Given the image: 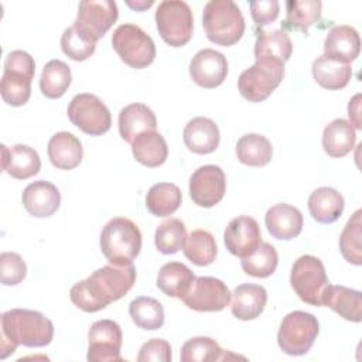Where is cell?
Here are the masks:
<instances>
[{
  "mask_svg": "<svg viewBox=\"0 0 362 362\" xmlns=\"http://www.w3.org/2000/svg\"><path fill=\"white\" fill-rule=\"evenodd\" d=\"M117 17L119 11L115 1L85 0L79 3L78 14L72 25L98 42L116 23Z\"/></svg>",
  "mask_w": 362,
  "mask_h": 362,
  "instance_id": "obj_12",
  "label": "cell"
},
{
  "mask_svg": "<svg viewBox=\"0 0 362 362\" xmlns=\"http://www.w3.org/2000/svg\"><path fill=\"white\" fill-rule=\"evenodd\" d=\"M96 48V41L86 37L76 27H68L61 37V49L74 61L88 59Z\"/></svg>",
  "mask_w": 362,
  "mask_h": 362,
  "instance_id": "obj_43",
  "label": "cell"
},
{
  "mask_svg": "<svg viewBox=\"0 0 362 362\" xmlns=\"http://www.w3.org/2000/svg\"><path fill=\"white\" fill-rule=\"evenodd\" d=\"M35 74L34 58L23 51L14 49L4 59V72L0 82L1 99L11 106H23L31 95V81Z\"/></svg>",
  "mask_w": 362,
  "mask_h": 362,
  "instance_id": "obj_5",
  "label": "cell"
},
{
  "mask_svg": "<svg viewBox=\"0 0 362 362\" xmlns=\"http://www.w3.org/2000/svg\"><path fill=\"white\" fill-rule=\"evenodd\" d=\"M293 52V42L284 30L259 33L255 42L256 59H274L287 62Z\"/></svg>",
  "mask_w": 362,
  "mask_h": 362,
  "instance_id": "obj_32",
  "label": "cell"
},
{
  "mask_svg": "<svg viewBox=\"0 0 362 362\" xmlns=\"http://www.w3.org/2000/svg\"><path fill=\"white\" fill-rule=\"evenodd\" d=\"M132 153L140 164L146 167H158L167 160L168 146L164 137L153 130L141 133L133 140Z\"/></svg>",
  "mask_w": 362,
  "mask_h": 362,
  "instance_id": "obj_31",
  "label": "cell"
},
{
  "mask_svg": "<svg viewBox=\"0 0 362 362\" xmlns=\"http://www.w3.org/2000/svg\"><path fill=\"white\" fill-rule=\"evenodd\" d=\"M182 250L185 257L197 266H208L214 263L218 253L214 235L205 229L192 230L187 236Z\"/></svg>",
  "mask_w": 362,
  "mask_h": 362,
  "instance_id": "obj_37",
  "label": "cell"
},
{
  "mask_svg": "<svg viewBox=\"0 0 362 362\" xmlns=\"http://www.w3.org/2000/svg\"><path fill=\"white\" fill-rule=\"evenodd\" d=\"M54 324L40 311L14 308L1 314L0 359L14 354L18 345L45 346L52 341Z\"/></svg>",
  "mask_w": 362,
  "mask_h": 362,
  "instance_id": "obj_2",
  "label": "cell"
},
{
  "mask_svg": "<svg viewBox=\"0 0 362 362\" xmlns=\"http://www.w3.org/2000/svg\"><path fill=\"white\" fill-rule=\"evenodd\" d=\"M348 116L354 129H362L361 122V93H356L348 103Z\"/></svg>",
  "mask_w": 362,
  "mask_h": 362,
  "instance_id": "obj_47",
  "label": "cell"
},
{
  "mask_svg": "<svg viewBox=\"0 0 362 362\" xmlns=\"http://www.w3.org/2000/svg\"><path fill=\"white\" fill-rule=\"evenodd\" d=\"M279 263V255L274 246L267 242H262L257 249L240 260L242 270L253 277H269L276 272Z\"/></svg>",
  "mask_w": 362,
  "mask_h": 362,
  "instance_id": "obj_40",
  "label": "cell"
},
{
  "mask_svg": "<svg viewBox=\"0 0 362 362\" xmlns=\"http://www.w3.org/2000/svg\"><path fill=\"white\" fill-rule=\"evenodd\" d=\"M27 264L18 253L3 252L0 255V280L4 286H16L24 280Z\"/></svg>",
  "mask_w": 362,
  "mask_h": 362,
  "instance_id": "obj_44",
  "label": "cell"
},
{
  "mask_svg": "<svg viewBox=\"0 0 362 362\" xmlns=\"http://www.w3.org/2000/svg\"><path fill=\"white\" fill-rule=\"evenodd\" d=\"M185 147L195 154H209L219 146L221 134L218 124L204 116L191 119L182 132Z\"/></svg>",
  "mask_w": 362,
  "mask_h": 362,
  "instance_id": "obj_20",
  "label": "cell"
},
{
  "mask_svg": "<svg viewBox=\"0 0 362 362\" xmlns=\"http://www.w3.org/2000/svg\"><path fill=\"white\" fill-rule=\"evenodd\" d=\"M250 14L257 27H264L276 21L280 11V4L277 0H259L250 1Z\"/></svg>",
  "mask_w": 362,
  "mask_h": 362,
  "instance_id": "obj_46",
  "label": "cell"
},
{
  "mask_svg": "<svg viewBox=\"0 0 362 362\" xmlns=\"http://www.w3.org/2000/svg\"><path fill=\"white\" fill-rule=\"evenodd\" d=\"M361 52V38L351 25L332 27L324 40V55L342 64H349Z\"/></svg>",
  "mask_w": 362,
  "mask_h": 362,
  "instance_id": "obj_19",
  "label": "cell"
},
{
  "mask_svg": "<svg viewBox=\"0 0 362 362\" xmlns=\"http://www.w3.org/2000/svg\"><path fill=\"white\" fill-rule=\"evenodd\" d=\"M283 76V62L274 59H256L250 68L240 74L238 89L249 102H262L276 90L281 83Z\"/></svg>",
  "mask_w": 362,
  "mask_h": 362,
  "instance_id": "obj_10",
  "label": "cell"
},
{
  "mask_svg": "<svg viewBox=\"0 0 362 362\" xmlns=\"http://www.w3.org/2000/svg\"><path fill=\"white\" fill-rule=\"evenodd\" d=\"M71 82V68L61 59H51L42 68L40 90L48 99H58L66 92Z\"/></svg>",
  "mask_w": 362,
  "mask_h": 362,
  "instance_id": "obj_34",
  "label": "cell"
},
{
  "mask_svg": "<svg viewBox=\"0 0 362 362\" xmlns=\"http://www.w3.org/2000/svg\"><path fill=\"white\" fill-rule=\"evenodd\" d=\"M132 321L141 329L154 331L164 324V308L161 303L148 296L134 298L129 305Z\"/></svg>",
  "mask_w": 362,
  "mask_h": 362,
  "instance_id": "obj_38",
  "label": "cell"
},
{
  "mask_svg": "<svg viewBox=\"0 0 362 362\" xmlns=\"http://www.w3.org/2000/svg\"><path fill=\"white\" fill-rule=\"evenodd\" d=\"M127 4H129L130 7H133V8H136V10H143V8H148V7L153 4V1H151V0H150V1H136V3L127 1Z\"/></svg>",
  "mask_w": 362,
  "mask_h": 362,
  "instance_id": "obj_48",
  "label": "cell"
},
{
  "mask_svg": "<svg viewBox=\"0 0 362 362\" xmlns=\"http://www.w3.org/2000/svg\"><path fill=\"white\" fill-rule=\"evenodd\" d=\"M267 303V291L259 284H239L233 294L230 303L232 314L242 321H249L257 318Z\"/></svg>",
  "mask_w": 362,
  "mask_h": 362,
  "instance_id": "obj_25",
  "label": "cell"
},
{
  "mask_svg": "<svg viewBox=\"0 0 362 362\" xmlns=\"http://www.w3.org/2000/svg\"><path fill=\"white\" fill-rule=\"evenodd\" d=\"M156 25L160 37L170 47H182L194 30V17L188 3L182 0H164L156 10Z\"/></svg>",
  "mask_w": 362,
  "mask_h": 362,
  "instance_id": "obj_8",
  "label": "cell"
},
{
  "mask_svg": "<svg viewBox=\"0 0 362 362\" xmlns=\"http://www.w3.org/2000/svg\"><path fill=\"white\" fill-rule=\"evenodd\" d=\"M223 242L233 256L243 259L252 255L262 243V232L257 221L246 215L233 218L225 229Z\"/></svg>",
  "mask_w": 362,
  "mask_h": 362,
  "instance_id": "obj_16",
  "label": "cell"
},
{
  "mask_svg": "<svg viewBox=\"0 0 362 362\" xmlns=\"http://www.w3.org/2000/svg\"><path fill=\"white\" fill-rule=\"evenodd\" d=\"M112 47L120 59L134 69L148 66L156 58V45L151 37L139 25L122 24L112 35Z\"/></svg>",
  "mask_w": 362,
  "mask_h": 362,
  "instance_id": "obj_9",
  "label": "cell"
},
{
  "mask_svg": "<svg viewBox=\"0 0 362 362\" xmlns=\"http://www.w3.org/2000/svg\"><path fill=\"white\" fill-rule=\"evenodd\" d=\"M187 240L185 225L177 219L170 218L161 222L154 233V245L163 255H174L181 250Z\"/></svg>",
  "mask_w": 362,
  "mask_h": 362,
  "instance_id": "obj_41",
  "label": "cell"
},
{
  "mask_svg": "<svg viewBox=\"0 0 362 362\" xmlns=\"http://www.w3.org/2000/svg\"><path fill=\"white\" fill-rule=\"evenodd\" d=\"M290 284L301 301L321 307L329 281L322 262L313 255H303L293 263Z\"/></svg>",
  "mask_w": 362,
  "mask_h": 362,
  "instance_id": "obj_6",
  "label": "cell"
},
{
  "mask_svg": "<svg viewBox=\"0 0 362 362\" xmlns=\"http://www.w3.org/2000/svg\"><path fill=\"white\" fill-rule=\"evenodd\" d=\"M21 199L24 209L31 216L48 218L59 208L61 194L52 182L38 180L24 188Z\"/></svg>",
  "mask_w": 362,
  "mask_h": 362,
  "instance_id": "obj_18",
  "label": "cell"
},
{
  "mask_svg": "<svg viewBox=\"0 0 362 362\" xmlns=\"http://www.w3.org/2000/svg\"><path fill=\"white\" fill-rule=\"evenodd\" d=\"M100 250L112 264H130L140 253L141 232L137 225L123 216L110 219L100 233Z\"/></svg>",
  "mask_w": 362,
  "mask_h": 362,
  "instance_id": "obj_4",
  "label": "cell"
},
{
  "mask_svg": "<svg viewBox=\"0 0 362 362\" xmlns=\"http://www.w3.org/2000/svg\"><path fill=\"white\" fill-rule=\"evenodd\" d=\"M202 25L206 38L218 45L230 47L245 33V18L232 0H211L202 13Z\"/></svg>",
  "mask_w": 362,
  "mask_h": 362,
  "instance_id": "obj_3",
  "label": "cell"
},
{
  "mask_svg": "<svg viewBox=\"0 0 362 362\" xmlns=\"http://www.w3.org/2000/svg\"><path fill=\"white\" fill-rule=\"evenodd\" d=\"M182 201L180 188L171 182L154 184L146 195V206L154 216H168L174 214Z\"/></svg>",
  "mask_w": 362,
  "mask_h": 362,
  "instance_id": "obj_35",
  "label": "cell"
},
{
  "mask_svg": "<svg viewBox=\"0 0 362 362\" xmlns=\"http://www.w3.org/2000/svg\"><path fill=\"white\" fill-rule=\"evenodd\" d=\"M195 276L192 270L180 262H168L161 266L157 276V287L168 297L181 298L189 291Z\"/></svg>",
  "mask_w": 362,
  "mask_h": 362,
  "instance_id": "obj_29",
  "label": "cell"
},
{
  "mask_svg": "<svg viewBox=\"0 0 362 362\" xmlns=\"http://www.w3.org/2000/svg\"><path fill=\"white\" fill-rule=\"evenodd\" d=\"M182 362H212L228 358L218 342L209 337H195L188 339L181 348Z\"/></svg>",
  "mask_w": 362,
  "mask_h": 362,
  "instance_id": "obj_42",
  "label": "cell"
},
{
  "mask_svg": "<svg viewBox=\"0 0 362 362\" xmlns=\"http://www.w3.org/2000/svg\"><path fill=\"white\" fill-rule=\"evenodd\" d=\"M189 75L201 88H216L223 83L228 75L226 57L212 48H204L192 57L189 62Z\"/></svg>",
  "mask_w": 362,
  "mask_h": 362,
  "instance_id": "obj_17",
  "label": "cell"
},
{
  "mask_svg": "<svg viewBox=\"0 0 362 362\" xmlns=\"http://www.w3.org/2000/svg\"><path fill=\"white\" fill-rule=\"evenodd\" d=\"M1 168L16 180H27L40 171L41 160L38 153L25 144H1Z\"/></svg>",
  "mask_w": 362,
  "mask_h": 362,
  "instance_id": "obj_21",
  "label": "cell"
},
{
  "mask_svg": "<svg viewBox=\"0 0 362 362\" xmlns=\"http://www.w3.org/2000/svg\"><path fill=\"white\" fill-rule=\"evenodd\" d=\"M88 361L89 362H122V329L112 320L95 321L88 332Z\"/></svg>",
  "mask_w": 362,
  "mask_h": 362,
  "instance_id": "obj_13",
  "label": "cell"
},
{
  "mask_svg": "<svg viewBox=\"0 0 362 362\" xmlns=\"http://www.w3.org/2000/svg\"><path fill=\"white\" fill-rule=\"evenodd\" d=\"M171 358V346L161 338H153L144 342L137 355L139 362H170Z\"/></svg>",
  "mask_w": 362,
  "mask_h": 362,
  "instance_id": "obj_45",
  "label": "cell"
},
{
  "mask_svg": "<svg viewBox=\"0 0 362 362\" xmlns=\"http://www.w3.org/2000/svg\"><path fill=\"white\" fill-rule=\"evenodd\" d=\"M136 267L130 264H106L89 277L74 284L69 297L74 305L85 313H96L117 301L133 287Z\"/></svg>",
  "mask_w": 362,
  "mask_h": 362,
  "instance_id": "obj_1",
  "label": "cell"
},
{
  "mask_svg": "<svg viewBox=\"0 0 362 362\" xmlns=\"http://www.w3.org/2000/svg\"><path fill=\"white\" fill-rule=\"evenodd\" d=\"M272 156V143L262 134L247 133L236 143V157L245 165L263 167L270 163Z\"/></svg>",
  "mask_w": 362,
  "mask_h": 362,
  "instance_id": "obj_33",
  "label": "cell"
},
{
  "mask_svg": "<svg viewBox=\"0 0 362 362\" xmlns=\"http://www.w3.org/2000/svg\"><path fill=\"white\" fill-rule=\"evenodd\" d=\"M356 133L345 119H334L322 132V148L332 158L346 156L355 146Z\"/></svg>",
  "mask_w": 362,
  "mask_h": 362,
  "instance_id": "obj_28",
  "label": "cell"
},
{
  "mask_svg": "<svg viewBox=\"0 0 362 362\" xmlns=\"http://www.w3.org/2000/svg\"><path fill=\"white\" fill-rule=\"evenodd\" d=\"M362 211L358 209L344 226L339 236V250L344 259L355 266L362 264Z\"/></svg>",
  "mask_w": 362,
  "mask_h": 362,
  "instance_id": "obj_39",
  "label": "cell"
},
{
  "mask_svg": "<svg viewBox=\"0 0 362 362\" xmlns=\"http://www.w3.org/2000/svg\"><path fill=\"white\" fill-rule=\"evenodd\" d=\"M182 301L188 308L195 311H221L229 305L230 291L222 280L201 276L195 277Z\"/></svg>",
  "mask_w": 362,
  "mask_h": 362,
  "instance_id": "obj_14",
  "label": "cell"
},
{
  "mask_svg": "<svg viewBox=\"0 0 362 362\" xmlns=\"http://www.w3.org/2000/svg\"><path fill=\"white\" fill-rule=\"evenodd\" d=\"M48 158L58 170H74L83 157L81 140L69 132H58L48 141Z\"/></svg>",
  "mask_w": 362,
  "mask_h": 362,
  "instance_id": "obj_23",
  "label": "cell"
},
{
  "mask_svg": "<svg viewBox=\"0 0 362 362\" xmlns=\"http://www.w3.org/2000/svg\"><path fill=\"white\" fill-rule=\"evenodd\" d=\"M311 71L315 82L328 90L345 88L352 76V68L349 64L338 62L325 55H320L313 61Z\"/></svg>",
  "mask_w": 362,
  "mask_h": 362,
  "instance_id": "obj_30",
  "label": "cell"
},
{
  "mask_svg": "<svg viewBox=\"0 0 362 362\" xmlns=\"http://www.w3.org/2000/svg\"><path fill=\"white\" fill-rule=\"evenodd\" d=\"M322 305L329 307L346 321L361 322L362 320V294L358 290L328 284L322 297Z\"/></svg>",
  "mask_w": 362,
  "mask_h": 362,
  "instance_id": "obj_26",
  "label": "cell"
},
{
  "mask_svg": "<svg viewBox=\"0 0 362 362\" xmlns=\"http://www.w3.org/2000/svg\"><path fill=\"white\" fill-rule=\"evenodd\" d=\"M344 197L331 187H320L308 198V211L320 223H332L344 212Z\"/></svg>",
  "mask_w": 362,
  "mask_h": 362,
  "instance_id": "obj_27",
  "label": "cell"
},
{
  "mask_svg": "<svg viewBox=\"0 0 362 362\" xmlns=\"http://www.w3.org/2000/svg\"><path fill=\"white\" fill-rule=\"evenodd\" d=\"M264 222L269 233L279 240L294 239L303 230V214L290 204H277L269 208Z\"/></svg>",
  "mask_w": 362,
  "mask_h": 362,
  "instance_id": "obj_22",
  "label": "cell"
},
{
  "mask_svg": "<svg viewBox=\"0 0 362 362\" xmlns=\"http://www.w3.org/2000/svg\"><path fill=\"white\" fill-rule=\"evenodd\" d=\"M66 113L74 126L90 136L105 134L112 124L107 106L92 93L75 95L68 105Z\"/></svg>",
  "mask_w": 362,
  "mask_h": 362,
  "instance_id": "obj_11",
  "label": "cell"
},
{
  "mask_svg": "<svg viewBox=\"0 0 362 362\" xmlns=\"http://www.w3.org/2000/svg\"><path fill=\"white\" fill-rule=\"evenodd\" d=\"M157 127V119L153 110L144 103H130L119 113V133L120 137L133 143V140L146 132H153Z\"/></svg>",
  "mask_w": 362,
  "mask_h": 362,
  "instance_id": "obj_24",
  "label": "cell"
},
{
  "mask_svg": "<svg viewBox=\"0 0 362 362\" xmlns=\"http://www.w3.org/2000/svg\"><path fill=\"white\" fill-rule=\"evenodd\" d=\"M322 3L318 0H288L286 1L284 28L300 30L307 34L308 28L321 17Z\"/></svg>",
  "mask_w": 362,
  "mask_h": 362,
  "instance_id": "obj_36",
  "label": "cell"
},
{
  "mask_svg": "<svg viewBox=\"0 0 362 362\" xmlns=\"http://www.w3.org/2000/svg\"><path fill=\"white\" fill-rule=\"evenodd\" d=\"M318 331L317 317L297 310L283 318L277 332V344L284 354L301 356L311 349Z\"/></svg>",
  "mask_w": 362,
  "mask_h": 362,
  "instance_id": "obj_7",
  "label": "cell"
},
{
  "mask_svg": "<svg viewBox=\"0 0 362 362\" xmlns=\"http://www.w3.org/2000/svg\"><path fill=\"white\" fill-rule=\"evenodd\" d=\"M226 191V177L221 167L208 164L197 168L189 178V197L198 206L211 208L221 202Z\"/></svg>",
  "mask_w": 362,
  "mask_h": 362,
  "instance_id": "obj_15",
  "label": "cell"
}]
</instances>
